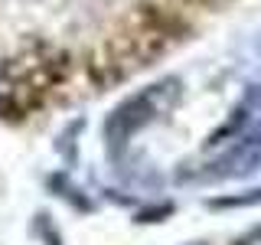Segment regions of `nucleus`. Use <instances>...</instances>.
Here are the masks:
<instances>
[{"label":"nucleus","instance_id":"f257e3e1","mask_svg":"<svg viewBox=\"0 0 261 245\" xmlns=\"http://www.w3.org/2000/svg\"><path fill=\"white\" fill-rule=\"evenodd\" d=\"M261 163V85L251 88L232 121V141L216 163L219 177H239Z\"/></svg>","mask_w":261,"mask_h":245},{"label":"nucleus","instance_id":"f03ea898","mask_svg":"<svg viewBox=\"0 0 261 245\" xmlns=\"http://www.w3.org/2000/svg\"><path fill=\"white\" fill-rule=\"evenodd\" d=\"M242 245H261V229H255V232L248 235V239H245Z\"/></svg>","mask_w":261,"mask_h":245}]
</instances>
